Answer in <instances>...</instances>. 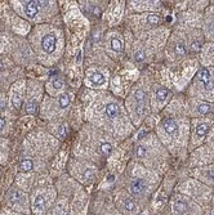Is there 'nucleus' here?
<instances>
[{
  "label": "nucleus",
  "mask_w": 214,
  "mask_h": 215,
  "mask_svg": "<svg viewBox=\"0 0 214 215\" xmlns=\"http://www.w3.org/2000/svg\"><path fill=\"white\" fill-rule=\"evenodd\" d=\"M109 182H110V183L114 182V175H110V176H109Z\"/></svg>",
  "instance_id": "31"
},
{
  "label": "nucleus",
  "mask_w": 214,
  "mask_h": 215,
  "mask_svg": "<svg viewBox=\"0 0 214 215\" xmlns=\"http://www.w3.org/2000/svg\"><path fill=\"white\" fill-rule=\"evenodd\" d=\"M209 129H210V124H208V122H200L196 126V137L204 138L208 134V132H209Z\"/></svg>",
  "instance_id": "6"
},
{
  "label": "nucleus",
  "mask_w": 214,
  "mask_h": 215,
  "mask_svg": "<svg viewBox=\"0 0 214 215\" xmlns=\"http://www.w3.org/2000/svg\"><path fill=\"white\" fill-rule=\"evenodd\" d=\"M196 80L205 91H212L214 89V76L209 69H201L196 75Z\"/></svg>",
  "instance_id": "1"
},
{
  "label": "nucleus",
  "mask_w": 214,
  "mask_h": 215,
  "mask_svg": "<svg viewBox=\"0 0 214 215\" xmlns=\"http://www.w3.org/2000/svg\"><path fill=\"white\" fill-rule=\"evenodd\" d=\"M134 57H136V61H138V62H141V61H143L144 58H146V56H144V53H143V52H141V50H139V52H137Z\"/></svg>",
  "instance_id": "24"
},
{
  "label": "nucleus",
  "mask_w": 214,
  "mask_h": 215,
  "mask_svg": "<svg viewBox=\"0 0 214 215\" xmlns=\"http://www.w3.org/2000/svg\"><path fill=\"white\" fill-rule=\"evenodd\" d=\"M9 198H10V201L17 202V201H20L22 198V195L18 192L17 189H13V191H10V193H9Z\"/></svg>",
  "instance_id": "19"
},
{
  "label": "nucleus",
  "mask_w": 214,
  "mask_h": 215,
  "mask_svg": "<svg viewBox=\"0 0 214 215\" xmlns=\"http://www.w3.org/2000/svg\"><path fill=\"white\" fill-rule=\"evenodd\" d=\"M84 176H85V178H89V179H92V178H93V171L88 169V170L85 171V173H84Z\"/></svg>",
  "instance_id": "26"
},
{
  "label": "nucleus",
  "mask_w": 214,
  "mask_h": 215,
  "mask_svg": "<svg viewBox=\"0 0 214 215\" xmlns=\"http://www.w3.org/2000/svg\"><path fill=\"white\" fill-rule=\"evenodd\" d=\"M134 98H136V101L139 104L146 103V93H144L143 90H141V89H138V90L134 91Z\"/></svg>",
  "instance_id": "11"
},
{
  "label": "nucleus",
  "mask_w": 214,
  "mask_h": 215,
  "mask_svg": "<svg viewBox=\"0 0 214 215\" xmlns=\"http://www.w3.org/2000/svg\"><path fill=\"white\" fill-rule=\"evenodd\" d=\"M111 49L114 52H121L123 50V43H121V40H119L116 38H112L111 39Z\"/></svg>",
  "instance_id": "12"
},
{
  "label": "nucleus",
  "mask_w": 214,
  "mask_h": 215,
  "mask_svg": "<svg viewBox=\"0 0 214 215\" xmlns=\"http://www.w3.org/2000/svg\"><path fill=\"white\" fill-rule=\"evenodd\" d=\"M93 13L97 14V16H99V9H98V8H93Z\"/></svg>",
  "instance_id": "30"
},
{
  "label": "nucleus",
  "mask_w": 214,
  "mask_h": 215,
  "mask_svg": "<svg viewBox=\"0 0 214 215\" xmlns=\"http://www.w3.org/2000/svg\"><path fill=\"white\" fill-rule=\"evenodd\" d=\"M20 168L23 171H29V170H31L34 168V162L31 161V160H23V161L21 162V165H20Z\"/></svg>",
  "instance_id": "16"
},
{
  "label": "nucleus",
  "mask_w": 214,
  "mask_h": 215,
  "mask_svg": "<svg viewBox=\"0 0 214 215\" xmlns=\"http://www.w3.org/2000/svg\"><path fill=\"white\" fill-rule=\"evenodd\" d=\"M162 129L165 130V133L168 134H173L178 130V122L175 121L174 119H166L164 120V122H162Z\"/></svg>",
  "instance_id": "4"
},
{
  "label": "nucleus",
  "mask_w": 214,
  "mask_h": 215,
  "mask_svg": "<svg viewBox=\"0 0 214 215\" xmlns=\"http://www.w3.org/2000/svg\"><path fill=\"white\" fill-rule=\"evenodd\" d=\"M191 48H192V50H195V52L200 50V48H201V43H200L199 40H193V43H192Z\"/></svg>",
  "instance_id": "23"
},
{
  "label": "nucleus",
  "mask_w": 214,
  "mask_h": 215,
  "mask_svg": "<svg viewBox=\"0 0 214 215\" xmlns=\"http://www.w3.org/2000/svg\"><path fill=\"white\" fill-rule=\"evenodd\" d=\"M112 150V147L110 143H102L101 144V151H102L103 155H110V152Z\"/></svg>",
  "instance_id": "22"
},
{
  "label": "nucleus",
  "mask_w": 214,
  "mask_h": 215,
  "mask_svg": "<svg viewBox=\"0 0 214 215\" xmlns=\"http://www.w3.org/2000/svg\"><path fill=\"white\" fill-rule=\"evenodd\" d=\"M159 21H160V18H159V16H157V14H148L147 16V22L150 24H157V23H159Z\"/></svg>",
  "instance_id": "21"
},
{
  "label": "nucleus",
  "mask_w": 214,
  "mask_h": 215,
  "mask_svg": "<svg viewBox=\"0 0 214 215\" xmlns=\"http://www.w3.org/2000/svg\"><path fill=\"white\" fill-rule=\"evenodd\" d=\"M89 80L93 85H103L106 83V79L101 72H94L89 76Z\"/></svg>",
  "instance_id": "9"
},
{
  "label": "nucleus",
  "mask_w": 214,
  "mask_h": 215,
  "mask_svg": "<svg viewBox=\"0 0 214 215\" xmlns=\"http://www.w3.org/2000/svg\"><path fill=\"white\" fill-rule=\"evenodd\" d=\"M174 52H175V54H177L178 57H183L185 54H186V52H187L186 45L183 44V43H178V44H175Z\"/></svg>",
  "instance_id": "13"
},
{
  "label": "nucleus",
  "mask_w": 214,
  "mask_h": 215,
  "mask_svg": "<svg viewBox=\"0 0 214 215\" xmlns=\"http://www.w3.org/2000/svg\"><path fill=\"white\" fill-rule=\"evenodd\" d=\"M62 84L63 83H62L61 80H57V81H54V87L55 88H62Z\"/></svg>",
  "instance_id": "27"
},
{
  "label": "nucleus",
  "mask_w": 214,
  "mask_h": 215,
  "mask_svg": "<svg viewBox=\"0 0 214 215\" xmlns=\"http://www.w3.org/2000/svg\"><path fill=\"white\" fill-rule=\"evenodd\" d=\"M105 111H106V115L109 116L110 119H115L117 116V113H119V106L115 103H109L106 106Z\"/></svg>",
  "instance_id": "7"
},
{
  "label": "nucleus",
  "mask_w": 214,
  "mask_h": 215,
  "mask_svg": "<svg viewBox=\"0 0 214 215\" xmlns=\"http://www.w3.org/2000/svg\"><path fill=\"white\" fill-rule=\"evenodd\" d=\"M169 95H170V93H169V90L166 88H160V89H157L156 91V102L157 104H164L166 102V99L169 98Z\"/></svg>",
  "instance_id": "5"
},
{
  "label": "nucleus",
  "mask_w": 214,
  "mask_h": 215,
  "mask_svg": "<svg viewBox=\"0 0 214 215\" xmlns=\"http://www.w3.org/2000/svg\"><path fill=\"white\" fill-rule=\"evenodd\" d=\"M124 206L125 209H127L128 211H134L136 209H137V205H136V202L133 200H130V198H127L124 202Z\"/></svg>",
  "instance_id": "17"
},
{
  "label": "nucleus",
  "mask_w": 214,
  "mask_h": 215,
  "mask_svg": "<svg viewBox=\"0 0 214 215\" xmlns=\"http://www.w3.org/2000/svg\"><path fill=\"white\" fill-rule=\"evenodd\" d=\"M166 21H168V22H172V21H173V18H172L170 16H168V17H166Z\"/></svg>",
  "instance_id": "32"
},
{
  "label": "nucleus",
  "mask_w": 214,
  "mask_h": 215,
  "mask_svg": "<svg viewBox=\"0 0 214 215\" xmlns=\"http://www.w3.org/2000/svg\"><path fill=\"white\" fill-rule=\"evenodd\" d=\"M39 9H40L39 2H34L32 0V2H26V4H25V10H26L27 17H30V18H34L37 14Z\"/></svg>",
  "instance_id": "3"
},
{
  "label": "nucleus",
  "mask_w": 214,
  "mask_h": 215,
  "mask_svg": "<svg viewBox=\"0 0 214 215\" xmlns=\"http://www.w3.org/2000/svg\"><path fill=\"white\" fill-rule=\"evenodd\" d=\"M4 108H5V103L3 101H0V111H3Z\"/></svg>",
  "instance_id": "28"
},
{
  "label": "nucleus",
  "mask_w": 214,
  "mask_h": 215,
  "mask_svg": "<svg viewBox=\"0 0 214 215\" xmlns=\"http://www.w3.org/2000/svg\"><path fill=\"white\" fill-rule=\"evenodd\" d=\"M144 189V183L142 179H136L134 182H132V186H130V191L133 195H138L141 193Z\"/></svg>",
  "instance_id": "8"
},
{
  "label": "nucleus",
  "mask_w": 214,
  "mask_h": 215,
  "mask_svg": "<svg viewBox=\"0 0 214 215\" xmlns=\"http://www.w3.org/2000/svg\"><path fill=\"white\" fill-rule=\"evenodd\" d=\"M136 155H137V157H146L147 148L144 146H138L136 148Z\"/></svg>",
  "instance_id": "18"
},
{
  "label": "nucleus",
  "mask_w": 214,
  "mask_h": 215,
  "mask_svg": "<svg viewBox=\"0 0 214 215\" xmlns=\"http://www.w3.org/2000/svg\"><path fill=\"white\" fill-rule=\"evenodd\" d=\"M44 206H45V198L43 196H37L34 201V207L37 210H41V209H44Z\"/></svg>",
  "instance_id": "14"
},
{
  "label": "nucleus",
  "mask_w": 214,
  "mask_h": 215,
  "mask_svg": "<svg viewBox=\"0 0 214 215\" xmlns=\"http://www.w3.org/2000/svg\"><path fill=\"white\" fill-rule=\"evenodd\" d=\"M41 46L44 49V52L47 53H53L55 49V36L52 34L45 35L41 39Z\"/></svg>",
  "instance_id": "2"
},
{
  "label": "nucleus",
  "mask_w": 214,
  "mask_h": 215,
  "mask_svg": "<svg viewBox=\"0 0 214 215\" xmlns=\"http://www.w3.org/2000/svg\"><path fill=\"white\" fill-rule=\"evenodd\" d=\"M210 215H214V210H213V211H212V214H210Z\"/></svg>",
  "instance_id": "34"
},
{
  "label": "nucleus",
  "mask_w": 214,
  "mask_h": 215,
  "mask_svg": "<svg viewBox=\"0 0 214 215\" xmlns=\"http://www.w3.org/2000/svg\"><path fill=\"white\" fill-rule=\"evenodd\" d=\"M186 209H187V205L185 204L183 201L177 200L174 202V210L177 213H183V211H186Z\"/></svg>",
  "instance_id": "15"
},
{
  "label": "nucleus",
  "mask_w": 214,
  "mask_h": 215,
  "mask_svg": "<svg viewBox=\"0 0 214 215\" xmlns=\"http://www.w3.org/2000/svg\"><path fill=\"white\" fill-rule=\"evenodd\" d=\"M35 103L34 102H30L29 104H27V107H26V109H27V112L29 113H34L35 112Z\"/></svg>",
  "instance_id": "25"
},
{
  "label": "nucleus",
  "mask_w": 214,
  "mask_h": 215,
  "mask_svg": "<svg viewBox=\"0 0 214 215\" xmlns=\"http://www.w3.org/2000/svg\"><path fill=\"white\" fill-rule=\"evenodd\" d=\"M212 109H213V107H212V104H209V103H199L197 104V112L200 113V115H208V113H210L212 112Z\"/></svg>",
  "instance_id": "10"
},
{
  "label": "nucleus",
  "mask_w": 214,
  "mask_h": 215,
  "mask_svg": "<svg viewBox=\"0 0 214 215\" xmlns=\"http://www.w3.org/2000/svg\"><path fill=\"white\" fill-rule=\"evenodd\" d=\"M212 32L214 34V23H213V27H212Z\"/></svg>",
  "instance_id": "33"
},
{
  "label": "nucleus",
  "mask_w": 214,
  "mask_h": 215,
  "mask_svg": "<svg viewBox=\"0 0 214 215\" xmlns=\"http://www.w3.org/2000/svg\"><path fill=\"white\" fill-rule=\"evenodd\" d=\"M5 126V121L3 119H0V129H3Z\"/></svg>",
  "instance_id": "29"
},
{
  "label": "nucleus",
  "mask_w": 214,
  "mask_h": 215,
  "mask_svg": "<svg viewBox=\"0 0 214 215\" xmlns=\"http://www.w3.org/2000/svg\"><path fill=\"white\" fill-rule=\"evenodd\" d=\"M68 103H70V98H68V95L67 94H62L59 97V106L62 108H66L68 106Z\"/></svg>",
  "instance_id": "20"
}]
</instances>
